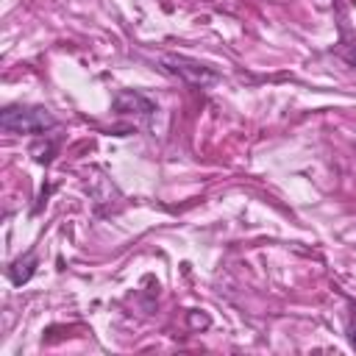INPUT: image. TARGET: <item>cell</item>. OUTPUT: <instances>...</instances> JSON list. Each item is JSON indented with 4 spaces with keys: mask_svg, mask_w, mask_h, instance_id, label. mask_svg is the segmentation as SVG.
Listing matches in <instances>:
<instances>
[{
    "mask_svg": "<svg viewBox=\"0 0 356 356\" xmlns=\"http://www.w3.org/2000/svg\"><path fill=\"white\" fill-rule=\"evenodd\" d=\"M0 125L8 134H44L56 128V117L44 106H6Z\"/></svg>",
    "mask_w": 356,
    "mask_h": 356,
    "instance_id": "6da1fadb",
    "label": "cell"
},
{
    "mask_svg": "<svg viewBox=\"0 0 356 356\" xmlns=\"http://www.w3.org/2000/svg\"><path fill=\"white\" fill-rule=\"evenodd\" d=\"M164 64L175 72V75H181L184 81H189V83H197V86H209V83H214L217 81V72L214 70H209L206 64H200V61H192V58H184V56H167L164 58Z\"/></svg>",
    "mask_w": 356,
    "mask_h": 356,
    "instance_id": "7a4b0ae2",
    "label": "cell"
},
{
    "mask_svg": "<svg viewBox=\"0 0 356 356\" xmlns=\"http://www.w3.org/2000/svg\"><path fill=\"white\" fill-rule=\"evenodd\" d=\"M111 108H114L117 114H139V117H153V111H156V103H153L150 97L139 95V92L122 89V92L114 97Z\"/></svg>",
    "mask_w": 356,
    "mask_h": 356,
    "instance_id": "3957f363",
    "label": "cell"
},
{
    "mask_svg": "<svg viewBox=\"0 0 356 356\" xmlns=\"http://www.w3.org/2000/svg\"><path fill=\"white\" fill-rule=\"evenodd\" d=\"M33 270H36V256L28 250L25 256H19V259H14V261H11V267H8V278H11V284L22 286L25 281H31Z\"/></svg>",
    "mask_w": 356,
    "mask_h": 356,
    "instance_id": "277c9868",
    "label": "cell"
},
{
    "mask_svg": "<svg viewBox=\"0 0 356 356\" xmlns=\"http://www.w3.org/2000/svg\"><path fill=\"white\" fill-rule=\"evenodd\" d=\"M348 339H350V345L356 348V309H353L350 317H348Z\"/></svg>",
    "mask_w": 356,
    "mask_h": 356,
    "instance_id": "5b68a950",
    "label": "cell"
}]
</instances>
